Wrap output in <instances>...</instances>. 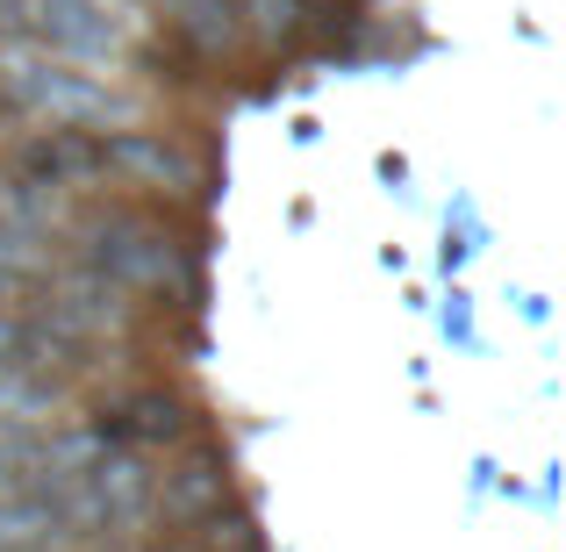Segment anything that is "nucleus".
<instances>
[{
    "mask_svg": "<svg viewBox=\"0 0 566 552\" xmlns=\"http://www.w3.org/2000/svg\"><path fill=\"white\" fill-rule=\"evenodd\" d=\"M137 237V230H129ZM101 259L115 265V273L144 280V288H166V280H180V259H172L158 237H137V244H123V230H101Z\"/></svg>",
    "mask_w": 566,
    "mask_h": 552,
    "instance_id": "1",
    "label": "nucleus"
},
{
    "mask_svg": "<svg viewBox=\"0 0 566 552\" xmlns=\"http://www.w3.org/2000/svg\"><path fill=\"white\" fill-rule=\"evenodd\" d=\"M43 37L72 43V51H108V22H94V0H36Z\"/></svg>",
    "mask_w": 566,
    "mask_h": 552,
    "instance_id": "2",
    "label": "nucleus"
},
{
    "mask_svg": "<svg viewBox=\"0 0 566 552\" xmlns=\"http://www.w3.org/2000/svg\"><path fill=\"white\" fill-rule=\"evenodd\" d=\"M101 166H129V173H151V180H172V187H193V166L166 144H144V137H123V144H101Z\"/></svg>",
    "mask_w": 566,
    "mask_h": 552,
    "instance_id": "3",
    "label": "nucleus"
},
{
    "mask_svg": "<svg viewBox=\"0 0 566 552\" xmlns=\"http://www.w3.org/2000/svg\"><path fill=\"white\" fill-rule=\"evenodd\" d=\"M208 502H222V467H216V459H193V467L180 473V488L166 496V510L193 517V510H208Z\"/></svg>",
    "mask_w": 566,
    "mask_h": 552,
    "instance_id": "5",
    "label": "nucleus"
},
{
    "mask_svg": "<svg viewBox=\"0 0 566 552\" xmlns=\"http://www.w3.org/2000/svg\"><path fill=\"white\" fill-rule=\"evenodd\" d=\"M108 430L115 438H180V409H172L166 395H144V402H129L123 416H108Z\"/></svg>",
    "mask_w": 566,
    "mask_h": 552,
    "instance_id": "4",
    "label": "nucleus"
}]
</instances>
